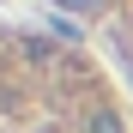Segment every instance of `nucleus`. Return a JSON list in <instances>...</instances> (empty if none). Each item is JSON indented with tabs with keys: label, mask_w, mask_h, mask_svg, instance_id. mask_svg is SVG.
Listing matches in <instances>:
<instances>
[{
	"label": "nucleus",
	"mask_w": 133,
	"mask_h": 133,
	"mask_svg": "<svg viewBox=\"0 0 133 133\" xmlns=\"http://www.w3.org/2000/svg\"><path fill=\"white\" fill-rule=\"evenodd\" d=\"M85 133H127L121 115H115V103H91L85 109Z\"/></svg>",
	"instance_id": "f257e3e1"
},
{
	"label": "nucleus",
	"mask_w": 133,
	"mask_h": 133,
	"mask_svg": "<svg viewBox=\"0 0 133 133\" xmlns=\"http://www.w3.org/2000/svg\"><path fill=\"white\" fill-rule=\"evenodd\" d=\"M49 6L73 12V18H103V12H109V0H49Z\"/></svg>",
	"instance_id": "f03ea898"
}]
</instances>
